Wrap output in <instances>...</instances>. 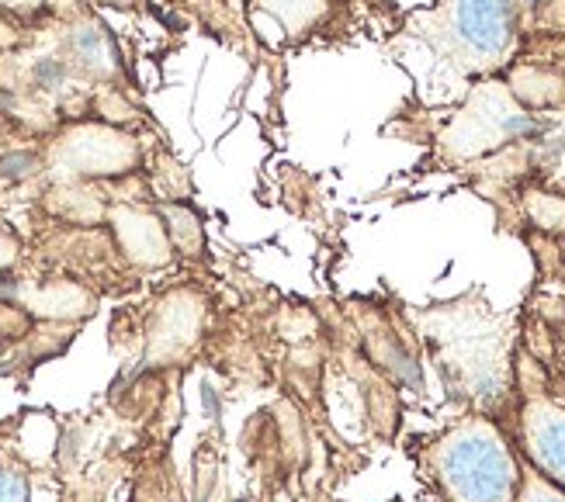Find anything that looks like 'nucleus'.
Wrapping results in <instances>:
<instances>
[{"instance_id": "obj_1", "label": "nucleus", "mask_w": 565, "mask_h": 502, "mask_svg": "<svg viewBox=\"0 0 565 502\" xmlns=\"http://www.w3.org/2000/svg\"><path fill=\"white\" fill-rule=\"evenodd\" d=\"M416 464L440 502H513L521 482L518 447L489 413H469L424 440Z\"/></svg>"}, {"instance_id": "obj_2", "label": "nucleus", "mask_w": 565, "mask_h": 502, "mask_svg": "<svg viewBox=\"0 0 565 502\" xmlns=\"http://www.w3.org/2000/svg\"><path fill=\"white\" fill-rule=\"evenodd\" d=\"M406 32L458 73L493 77L521 49L518 0H434L409 11Z\"/></svg>"}, {"instance_id": "obj_3", "label": "nucleus", "mask_w": 565, "mask_h": 502, "mask_svg": "<svg viewBox=\"0 0 565 502\" xmlns=\"http://www.w3.org/2000/svg\"><path fill=\"white\" fill-rule=\"evenodd\" d=\"M513 447L555 485L565 489V378L527 343L513 357Z\"/></svg>"}, {"instance_id": "obj_4", "label": "nucleus", "mask_w": 565, "mask_h": 502, "mask_svg": "<svg viewBox=\"0 0 565 502\" xmlns=\"http://www.w3.org/2000/svg\"><path fill=\"white\" fill-rule=\"evenodd\" d=\"M139 142L105 121H66L53 146L45 149V167L63 181H111L139 170Z\"/></svg>"}, {"instance_id": "obj_5", "label": "nucleus", "mask_w": 565, "mask_h": 502, "mask_svg": "<svg viewBox=\"0 0 565 502\" xmlns=\"http://www.w3.org/2000/svg\"><path fill=\"white\" fill-rule=\"evenodd\" d=\"M0 426V502H32V464Z\"/></svg>"}, {"instance_id": "obj_6", "label": "nucleus", "mask_w": 565, "mask_h": 502, "mask_svg": "<svg viewBox=\"0 0 565 502\" xmlns=\"http://www.w3.org/2000/svg\"><path fill=\"white\" fill-rule=\"evenodd\" d=\"M537 330L545 333V343L552 350V367L565 378V298L537 301Z\"/></svg>"}, {"instance_id": "obj_7", "label": "nucleus", "mask_w": 565, "mask_h": 502, "mask_svg": "<svg viewBox=\"0 0 565 502\" xmlns=\"http://www.w3.org/2000/svg\"><path fill=\"white\" fill-rule=\"evenodd\" d=\"M264 8L285 24V32L302 35L316 21H323L330 0H264Z\"/></svg>"}, {"instance_id": "obj_8", "label": "nucleus", "mask_w": 565, "mask_h": 502, "mask_svg": "<svg viewBox=\"0 0 565 502\" xmlns=\"http://www.w3.org/2000/svg\"><path fill=\"white\" fill-rule=\"evenodd\" d=\"M513 502H565V489L521 458V482H518Z\"/></svg>"}, {"instance_id": "obj_9", "label": "nucleus", "mask_w": 565, "mask_h": 502, "mask_svg": "<svg viewBox=\"0 0 565 502\" xmlns=\"http://www.w3.org/2000/svg\"><path fill=\"white\" fill-rule=\"evenodd\" d=\"M18 260H21V239L11 225L0 222V278H4Z\"/></svg>"}, {"instance_id": "obj_10", "label": "nucleus", "mask_w": 565, "mask_h": 502, "mask_svg": "<svg viewBox=\"0 0 565 502\" xmlns=\"http://www.w3.org/2000/svg\"><path fill=\"white\" fill-rule=\"evenodd\" d=\"M49 0H0V14H18V18H32L45 11Z\"/></svg>"}]
</instances>
